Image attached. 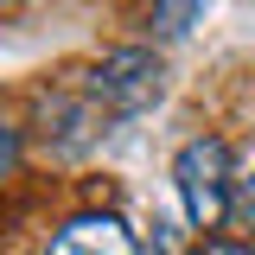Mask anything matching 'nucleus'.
<instances>
[{
    "instance_id": "obj_1",
    "label": "nucleus",
    "mask_w": 255,
    "mask_h": 255,
    "mask_svg": "<svg viewBox=\"0 0 255 255\" xmlns=\"http://www.w3.org/2000/svg\"><path fill=\"white\" fill-rule=\"evenodd\" d=\"M172 185H179V204H185V217L198 223V230H217L223 217H230V147H223L217 134H198V140H185L179 147V159H172Z\"/></svg>"
},
{
    "instance_id": "obj_3",
    "label": "nucleus",
    "mask_w": 255,
    "mask_h": 255,
    "mask_svg": "<svg viewBox=\"0 0 255 255\" xmlns=\"http://www.w3.org/2000/svg\"><path fill=\"white\" fill-rule=\"evenodd\" d=\"M45 255H140V236L128 230L115 211H83L51 236Z\"/></svg>"
},
{
    "instance_id": "obj_7",
    "label": "nucleus",
    "mask_w": 255,
    "mask_h": 255,
    "mask_svg": "<svg viewBox=\"0 0 255 255\" xmlns=\"http://www.w3.org/2000/svg\"><path fill=\"white\" fill-rule=\"evenodd\" d=\"M204 255H255L249 243H204Z\"/></svg>"
},
{
    "instance_id": "obj_5",
    "label": "nucleus",
    "mask_w": 255,
    "mask_h": 255,
    "mask_svg": "<svg viewBox=\"0 0 255 255\" xmlns=\"http://www.w3.org/2000/svg\"><path fill=\"white\" fill-rule=\"evenodd\" d=\"M236 217H243V223L255 230V166L243 172V179H236Z\"/></svg>"
},
{
    "instance_id": "obj_8",
    "label": "nucleus",
    "mask_w": 255,
    "mask_h": 255,
    "mask_svg": "<svg viewBox=\"0 0 255 255\" xmlns=\"http://www.w3.org/2000/svg\"><path fill=\"white\" fill-rule=\"evenodd\" d=\"M0 6H19V0H0Z\"/></svg>"
},
{
    "instance_id": "obj_6",
    "label": "nucleus",
    "mask_w": 255,
    "mask_h": 255,
    "mask_svg": "<svg viewBox=\"0 0 255 255\" xmlns=\"http://www.w3.org/2000/svg\"><path fill=\"white\" fill-rule=\"evenodd\" d=\"M13 166H19V128H6V122H0V179H6Z\"/></svg>"
},
{
    "instance_id": "obj_4",
    "label": "nucleus",
    "mask_w": 255,
    "mask_h": 255,
    "mask_svg": "<svg viewBox=\"0 0 255 255\" xmlns=\"http://www.w3.org/2000/svg\"><path fill=\"white\" fill-rule=\"evenodd\" d=\"M198 13H204V0H153V32L159 38H179V32L198 26Z\"/></svg>"
},
{
    "instance_id": "obj_2",
    "label": "nucleus",
    "mask_w": 255,
    "mask_h": 255,
    "mask_svg": "<svg viewBox=\"0 0 255 255\" xmlns=\"http://www.w3.org/2000/svg\"><path fill=\"white\" fill-rule=\"evenodd\" d=\"M159 58L153 51H140V45H122V51H109V58L90 70V102L102 115H140L147 102L159 96Z\"/></svg>"
}]
</instances>
